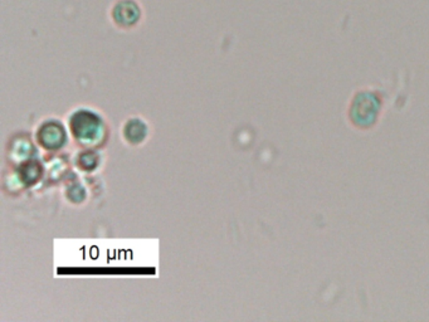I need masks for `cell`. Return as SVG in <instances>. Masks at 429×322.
<instances>
[{
	"mask_svg": "<svg viewBox=\"0 0 429 322\" xmlns=\"http://www.w3.org/2000/svg\"><path fill=\"white\" fill-rule=\"evenodd\" d=\"M69 137L80 149L103 148L110 139V125L105 115L96 108L78 106L66 117Z\"/></svg>",
	"mask_w": 429,
	"mask_h": 322,
	"instance_id": "6da1fadb",
	"label": "cell"
},
{
	"mask_svg": "<svg viewBox=\"0 0 429 322\" xmlns=\"http://www.w3.org/2000/svg\"><path fill=\"white\" fill-rule=\"evenodd\" d=\"M71 140L66 122L57 117H47L40 121L34 130L35 145L48 154L60 153Z\"/></svg>",
	"mask_w": 429,
	"mask_h": 322,
	"instance_id": "7a4b0ae2",
	"label": "cell"
},
{
	"mask_svg": "<svg viewBox=\"0 0 429 322\" xmlns=\"http://www.w3.org/2000/svg\"><path fill=\"white\" fill-rule=\"evenodd\" d=\"M153 135V128L140 115H131L125 119L120 128L121 140L128 148L144 146Z\"/></svg>",
	"mask_w": 429,
	"mask_h": 322,
	"instance_id": "3957f363",
	"label": "cell"
},
{
	"mask_svg": "<svg viewBox=\"0 0 429 322\" xmlns=\"http://www.w3.org/2000/svg\"><path fill=\"white\" fill-rule=\"evenodd\" d=\"M141 12L134 0H121L114 7L112 19L121 29L134 28L140 20Z\"/></svg>",
	"mask_w": 429,
	"mask_h": 322,
	"instance_id": "277c9868",
	"label": "cell"
},
{
	"mask_svg": "<svg viewBox=\"0 0 429 322\" xmlns=\"http://www.w3.org/2000/svg\"><path fill=\"white\" fill-rule=\"evenodd\" d=\"M103 164V155L100 149H80L74 156V168L80 173L94 174Z\"/></svg>",
	"mask_w": 429,
	"mask_h": 322,
	"instance_id": "5b68a950",
	"label": "cell"
},
{
	"mask_svg": "<svg viewBox=\"0 0 429 322\" xmlns=\"http://www.w3.org/2000/svg\"><path fill=\"white\" fill-rule=\"evenodd\" d=\"M63 184V195L65 199L72 205H85L88 201V190L86 185L82 183V179L77 174L69 176Z\"/></svg>",
	"mask_w": 429,
	"mask_h": 322,
	"instance_id": "8992f818",
	"label": "cell"
}]
</instances>
